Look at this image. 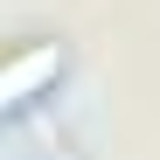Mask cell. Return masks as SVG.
<instances>
[{
    "mask_svg": "<svg viewBox=\"0 0 160 160\" xmlns=\"http://www.w3.org/2000/svg\"><path fill=\"white\" fill-rule=\"evenodd\" d=\"M56 70H63V49H56V42H42V49H28V56H14V63H7V104H28L35 84H42V77H56Z\"/></svg>",
    "mask_w": 160,
    "mask_h": 160,
    "instance_id": "obj_1",
    "label": "cell"
}]
</instances>
